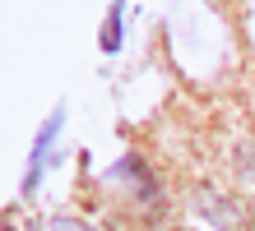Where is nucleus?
<instances>
[{"label":"nucleus","mask_w":255,"mask_h":231,"mask_svg":"<svg viewBox=\"0 0 255 231\" xmlns=\"http://www.w3.org/2000/svg\"><path fill=\"white\" fill-rule=\"evenodd\" d=\"M61 125H65V106H56V111L47 116V125L37 130V139H33V153H28V176H23V194H33V190H37L42 166H47V157H51V139L61 134Z\"/></svg>","instance_id":"1"},{"label":"nucleus","mask_w":255,"mask_h":231,"mask_svg":"<svg viewBox=\"0 0 255 231\" xmlns=\"http://www.w3.org/2000/svg\"><path fill=\"white\" fill-rule=\"evenodd\" d=\"M200 204L214 213V222H218L223 231H246V213L237 208V204H228V199H218V194H209V190L200 194Z\"/></svg>","instance_id":"2"},{"label":"nucleus","mask_w":255,"mask_h":231,"mask_svg":"<svg viewBox=\"0 0 255 231\" xmlns=\"http://www.w3.org/2000/svg\"><path fill=\"white\" fill-rule=\"evenodd\" d=\"M121 14H126L121 5H112L107 9V23H102V51H107V56L121 51Z\"/></svg>","instance_id":"3"},{"label":"nucleus","mask_w":255,"mask_h":231,"mask_svg":"<svg viewBox=\"0 0 255 231\" xmlns=\"http://www.w3.org/2000/svg\"><path fill=\"white\" fill-rule=\"evenodd\" d=\"M33 231H93V227H84V222H74V218H51V222H37Z\"/></svg>","instance_id":"4"}]
</instances>
